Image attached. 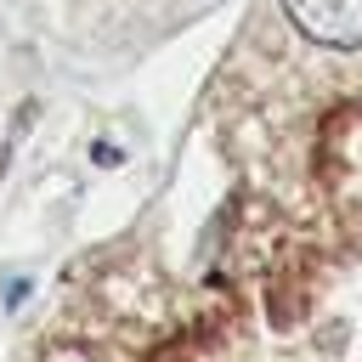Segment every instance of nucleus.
Listing matches in <instances>:
<instances>
[{"instance_id":"nucleus-1","label":"nucleus","mask_w":362,"mask_h":362,"mask_svg":"<svg viewBox=\"0 0 362 362\" xmlns=\"http://www.w3.org/2000/svg\"><path fill=\"white\" fill-rule=\"evenodd\" d=\"M288 23L334 51H356L362 45V0H283Z\"/></svg>"}]
</instances>
